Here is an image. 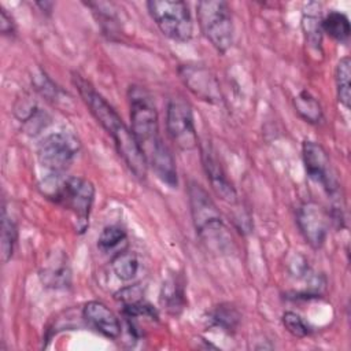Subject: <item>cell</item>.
<instances>
[{
  "label": "cell",
  "mask_w": 351,
  "mask_h": 351,
  "mask_svg": "<svg viewBox=\"0 0 351 351\" xmlns=\"http://www.w3.org/2000/svg\"><path fill=\"white\" fill-rule=\"evenodd\" d=\"M73 82L77 86L82 100L90 110L92 115L112 137L115 148L129 170L137 178L144 180L147 176L148 163L132 129L125 125L118 112L106 101L100 93L95 90V88L86 80L78 74H74Z\"/></svg>",
  "instance_id": "obj_1"
},
{
  "label": "cell",
  "mask_w": 351,
  "mask_h": 351,
  "mask_svg": "<svg viewBox=\"0 0 351 351\" xmlns=\"http://www.w3.org/2000/svg\"><path fill=\"white\" fill-rule=\"evenodd\" d=\"M40 188L48 199L73 213L78 233L86 230L95 200V186L90 181L82 177L60 178L59 174H49Z\"/></svg>",
  "instance_id": "obj_2"
},
{
  "label": "cell",
  "mask_w": 351,
  "mask_h": 351,
  "mask_svg": "<svg viewBox=\"0 0 351 351\" xmlns=\"http://www.w3.org/2000/svg\"><path fill=\"white\" fill-rule=\"evenodd\" d=\"M188 196L197 236L208 248L217 252H225L232 243V237L208 192L200 184L191 181L188 185Z\"/></svg>",
  "instance_id": "obj_3"
},
{
  "label": "cell",
  "mask_w": 351,
  "mask_h": 351,
  "mask_svg": "<svg viewBox=\"0 0 351 351\" xmlns=\"http://www.w3.org/2000/svg\"><path fill=\"white\" fill-rule=\"evenodd\" d=\"M128 97L132 132L147 159L160 144H163L159 134L158 112L151 95L144 88L132 85Z\"/></svg>",
  "instance_id": "obj_4"
},
{
  "label": "cell",
  "mask_w": 351,
  "mask_h": 351,
  "mask_svg": "<svg viewBox=\"0 0 351 351\" xmlns=\"http://www.w3.org/2000/svg\"><path fill=\"white\" fill-rule=\"evenodd\" d=\"M197 22L204 37L221 53L233 43V18L228 3L222 0H203L196 4Z\"/></svg>",
  "instance_id": "obj_5"
},
{
  "label": "cell",
  "mask_w": 351,
  "mask_h": 351,
  "mask_svg": "<svg viewBox=\"0 0 351 351\" xmlns=\"http://www.w3.org/2000/svg\"><path fill=\"white\" fill-rule=\"evenodd\" d=\"M148 12L159 30L169 38L186 43L193 34V22L189 7L178 0H151L147 3Z\"/></svg>",
  "instance_id": "obj_6"
},
{
  "label": "cell",
  "mask_w": 351,
  "mask_h": 351,
  "mask_svg": "<svg viewBox=\"0 0 351 351\" xmlns=\"http://www.w3.org/2000/svg\"><path fill=\"white\" fill-rule=\"evenodd\" d=\"M80 151V141L69 132L47 134L37 147L40 165L51 174H60L70 167Z\"/></svg>",
  "instance_id": "obj_7"
},
{
  "label": "cell",
  "mask_w": 351,
  "mask_h": 351,
  "mask_svg": "<svg viewBox=\"0 0 351 351\" xmlns=\"http://www.w3.org/2000/svg\"><path fill=\"white\" fill-rule=\"evenodd\" d=\"M166 130L171 141L182 151L197 147V133L191 106L182 99H171L166 110Z\"/></svg>",
  "instance_id": "obj_8"
},
{
  "label": "cell",
  "mask_w": 351,
  "mask_h": 351,
  "mask_svg": "<svg viewBox=\"0 0 351 351\" xmlns=\"http://www.w3.org/2000/svg\"><path fill=\"white\" fill-rule=\"evenodd\" d=\"M302 155L307 176L319 184L328 195L336 193L339 184L325 148L315 141L306 140L302 145Z\"/></svg>",
  "instance_id": "obj_9"
},
{
  "label": "cell",
  "mask_w": 351,
  "mask_h": 351,
  "mask_svg": "<svg viewBox=\"0 0 351 351\" xmlns=\"http://www.w3.org/2000/svg\"><path fill=\"white\" fill-rule=\"evenodd\" d=\"M296 222L304 240L314 250H318L324 245L328 234V217L317 203H303L298 208Z\"/></svg>",
  "instance_id": "obj_10"
},
{
  "label": "cell",
  "mask_w": 351,
  "mask_h": 351,
  "mask_svg": "<svg viewBox=\"0 0 351 351\" xmlns=\"http://www.w3.org/2000/svg\"><path fill=\"white\" fill-rule=\"evenodd\" d=\"M200 152H202L200 158H202L203 169L207 176V180L210 181L211 188L219 196L221 200H223L229 204H234L237 202L236 189L233 188L232 182L229 181L218 156L215 155L214 148L208 143H204V144H202Z\"/></svg>",
  "instance_id": "obj_11"
},
{
  "label": "cell",
  "mask_w": 351,
  "mask_h": 351,
  "mask_svg": "<svg viewBox=\"0 0 351 351\" xmlns=\"http://www.w3.org/2000/svg\"><path fill=\"white\" fill-rule=\"evenodd\" d=\"M181 80L188 86V89L208 103H215L221 100L219 85L215 77L203 66L184 64L178 70Z\"/></svg>",
  "instance_id": "obj_12"
},
{
  "label": "cell",
  "mask_w": 351,
  "mask_h": 351,
  "mask_svg": "<svg viewBox=\"0 0 351 351\" xmlns=\"http://www.w3.org/2000/svg\"><path fill=\"white\" fill-rule=\"evenodd\" d=\"M82 318L89 328L107 339L115 340L121 335V322L118 317L99 300H90L84 306Z\"/></svg>",
  "instance_id": "obj_13"
},
{
  "label": "cell",
  "mask_w": 351,
  "mask_h": 351,
  "mask_svg": "<svg viewBox=\"0 0 351 351\" xmlns=\"http://www.w3.org/2000/svg\"><path fill=\"white\" fill-rule=\"evenodd\" d=\"M41 282L53 289L69 288L71 284V270L63 251L51 252L43 262L38 271Z\"/></svg>",
  "instance_id": "obj_14"
},
{
  "label": "cell",
  "mask_w": 351,
  "mask_h": 351,
  "mask_svg": "<svg viewBox=\"0 0 351 351\" xmlns=\"http://www.w3.org/2000/svg\"><path fill=\"white\" fill-rule=\"evenodd\" d=\"M148 166L152 167L156 177L170 188H177L178 177H177V167L176 160L169 149V147L163 143L160 144L148 158Z\"/></svg>",
  "instance_id": "obj_15"
},
{
  "label": "cell",
  "mask_w": 351,
  "mask_h": 351,
  "mask_svg": "<svg viewBox=\"0 0 351 351\" xmlns=\"http://www.w3.org/2000/svg\"><path fill=\"white\" fill-rule=\"evenodd\" d=\"M159 302L162 307L171 315H178L186 306L185 282L180 276L167 277L160 288Z\"/></svg>",
  "instance_id": "obj_16"
},
{
  "label": "cell",
  "mask_w": 351,
  "mask_h": 351,
  "mask_svg": "<svg viewBox=\"0 0 351 351\" xmlns=\"http://www.w3.org/2000/svg\"><path fill=\"white\" fill-rule=\"evenodd\" d=\"M302 27L306 33L307 41L319 48L321 44V5L318 3H308L303 8V18H302Z\"/></svg>",
  "instance_id": "obj_17"
},
{
  "label": "cell",
  "mask_w": 351,
  "mask_h": 351,
  "mask_svg": "<svg viewBox=\"0 0 351 351\" xmlns=\"http://www.w3.org/2000/svg\"><path fill=\"white\" fill-rule=\"evenodd\" d=\"M321 29L339 43H346L351 33L348 18L340 11H330L324 19H321Z\"/></svg>",
  "instance_id": "obj_18"
},
{
  "label": "cell",
  "mask_w": 351,
  "mask_h": 351,
  "mask_svg": "<svg viewBox=\"0 0 351 351\" xmlns=\"http://www.w3.org/2000/svg\"><path fill=\"white\" fill-rule=\"evenodd\" d=\"M293 106L296 112L308 123H319L324 118L321 104L307 90H302L298 93V96H295Z\"/></svg>",
  "instance_id": "obj_19"
},
{
  "label": "cell",
  "mask_w": 351,
  "mask_h": 351,
  "mask_svg": "<svg viewBox=\"0 0 351 351\" xmlns=\"http://www.w3.org/2000/svg\"><path fill=\"white\" fill-rule=\"evenodd\" d=\"M111 267L115 276L122 281H130L138 271V259L136 254L126 248L117 252L111 259Z\"/></svg>",
  "instance_id": "obj_20"
},
{
  "label": "cell",
  "mask_w": 351,
  "mask_h": 351,
  "mask_svg": "<svg viewBox=\"0 0 351 351\" xmlns=\"http://www.w3.org/2000/svg\"><path fill=\"white\" fill-rule=\"evenodd\" d=\"M337 99L346 107L350 108L351 101V60L348 56H344L339 60L335 71Z\"/></svg>",
  "instance_id": "obj_21"
},
{
  "label": "cell",
  "mask_w": 351,
  "mask_h": 351,
  "mask_svg": "<svg viewBox=\"0 0 351 351\" xmlns=\"http://www.w3.org/2000/svg\"><path fill=\"white\" fill-rule=\"evenodd\" d=\"M18 239V229L15 222L7 214L5 208L1 210V239H0V248H1V261L7 263L14 254V248Z\"/></svg>",
  "instance_id": "obj_22"
},
{
  "label": "cell",
  "mask_w": 351,
  "mask_h": 351,
  "mask_svg": "<svg viewBox=\"0 0 351 351\" xmlns=\"http://www.w3.org/2000/svg\"><path fill=\"white\" fill-rule=\"evenodd\" d=\"M97 247L103 252H119L126 248V232L118 225L106 226L99 239Z\"/></svg>",
  "instance_id": "obj_23"
},
{
  "label": "cell",
  "mask_w": 351,
  "mask_h": 351,
  "mask_svg": "<svg viewBox=\"0 0 351 351\" xmlns=\"http://www.w3.org/2000/svg\"><path fill=\"white\" fill-rule=\"evenodd\" d=\"M210 319L213 321L214 325L222 328L223 330L232 332V330H234V329L237 328V325H239L240 314H239V311H237L233 306L225 303V304L217 306V307L213 310Z\"/></svg>",
  "instance_id": "obj_24"
},
{
  "label": "cell",
  "mask_w": 351,
  "mask_h": 351,
  "mask_svg": "<svg viewBox=\"0 0 351 351\" xmlns=\"http://www.w3.org/2000/svg\"><path fill=\"white\" fill-rule=\"evenodd\" d=\"M282 325L295 337L302 339L310 335L308 325L304 322V319L299 314L293 311H287L282 314Z\"/></svg>",
  "instance_id": "obj_25"
},
{
  "label": "cell",
  "mask_w": 351,
  "mask_h": 351,
  "mask_svg": "<svg viewBox=\"0 0 351 351\" xmlns=\"http://www.w3.org/2000/svg\"><path fill=\"white\" fill-rule=\"evenodd\" d=\"M114 296L123 306L134 304V303H138L144 299V289L140 284H133V285H129V287H125V288L119 289Z\"/></svg>",
  "instance_id": "obj_26"
},
{
  "label": "cell",
  "mask_w": 351,
  "mask_h": 351,
  "mask_svg": "<svg viewBox=\"0 0 351 351\" xmlns=\"http://www.w3.org/2000/svg\"><path fill=\"white\" fill-rule=\"evenodd\" d=\"M0 29L4 36L15 34V23L5 8H0Z\"/></svg>",
  "instance_id": "obj_27"
}]
</instances>
